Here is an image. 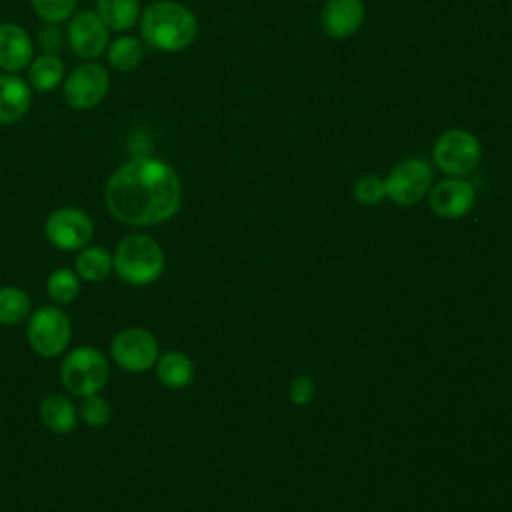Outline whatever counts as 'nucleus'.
I'll return each instance as SVG.
<instances>
[{"mask_svg": "<svg viewBox=\"0 0 512 512\" xmlns=\"http://www.w3.org/2000/svg\"><path fill=\"white\" fill-rule=\"evenodd\" d=\"M104 202L122 224L156 226L180 210L182 184L170 164L152 156H134L108 178Z\"/></svg>", "mask_w": 512, "mask_h": 512, "instance_id": "obj_1", "label": "nucleus"}, {"mask_svg": "<svg viewBox=\"0 0 512 512\" xmlns=\"http://www.w3.org/2000/svg\"><path fill=\"white\" fill-rule=\"evenodd\" d=\"M198 32L196 16L190 8L174 0H158L140 14V34L144 44L162 52L188 48Z\"/></svg>", "mask_w": 512, "mask_h": 512, "instance_id": "obj_2", "label": "nucleus"}, {"mask_svg": "<svg viewBox=\"0 0 512 512\" xmlns=\"http://www.w3.org/2000/svg\"><path fill=\"white\" fill-rule=\"evenodd\" d=\"M114 272L130 286H148L164 272V250L148 234L134 232L124 236L114 254Z\"/></svg>", "mask_w": 512, "mask_h": 512, "instance_id": "obj_3", "label": "nucleus"}, {"mask_svg": "<svg viewBox=\"0 0 512 512\" xmlns=\"http://www.w3.org/2000/svg\"><path fill=\"white\" fill-rule=\"evenodd\" d=\"M110 378V362L108 358L92 348L78 346L70 350L60 364V382L66 392L74 396H90L98 394Z\"/></svg>", "mask_w": 512, "mask_h": 512, "instance_id": "obj_4", "label": "nucleus"}, {"mask_svg": "<svg viewBox=\"0 0 512 512\" xmlns=\"http://www.w3.org/2000/svg\"><path fill=\"white\" fill-rule=\"evenodd\" d=\"M72 338V324L60 306H40L30 312L26 340L30 348L44 358L60 356Z\"/></svg>", "mask_w": 512, "mask_h": 512, "instance_id": "obj_5", "label": "nucleus"}, {"mask_svg": "<svg viewBox=\"0 0 512 512\" xmlns=\"http://www.w3.org/2000/svg\"><path fill=\"white\" fill-rule=\"evenodd\" d=\"M482 148L474 134L450 128L434 144V162L448 176H466L480 164Z\"/></svg>", "mask_w": 512, "mask_h": 512, "instance_id": "obj_6", "label": "nucleus"}, {"mask_svg": "<svg viewBox=\"0 0 512 512\" xmlns=\"http://www.w3.org/2000/svg\"><path fill=\"white\" fill-rule=\"evenodd\" d=\"M110 356L112 362L126 370V372H144L150 370L158 356H160V346L156 336L140 326H130L120 330L112 342H110Z\"/></svg>", "mask_w": 512, "mask_h": 512, "instance_id": "obj_7", "label": "nucleus"}, {"mask_svg": "<svg viewBox=\"0 0 512 512\" xmlns=\"http://www.w3.org/2000/svg\"><path fill=\"white\" fill-rule=\"evenodd\" d=\"M44 236L54 248L76 252L90 244L94 236V222L80 208H58L46 218Z\"/></svg>", "mask_w": 512, "mask_h": 512, "instance_id": "obj_8", "label": "nucleus"}, {"mask_svg": "<svg viewBox=\"0 0 512 512\" xmlns=\"http://www.w3.org/2000/svg\"><path fill=\"white\" fill-rule=\"evenodd\" d=\"M386 198L398 206L420 202L432 186V170L418 158L398 162L386 176Z\"/></svg>", "mask_w": 512, "mask_h": 512, "instance_id": "obj_9", "label": "nucleus"}, {"mask_svg": "<svg viewBox=\"0 0 512 512\" xmlns=\"http://www.w3.org/2000/svg\"><path fill=\"white\" fill-rule=\"evenodd\" d=\"M108 90V70L94 62L80 64L64 80V98L76 110H90L98 106L106 98Z\"/></svg>", "mask_w": 512, "mask_h": 512, "instance_id": "obj_10", "label": "nucleus"}, {"mask_svg": "<svg viewBox=\"0 0 512 512\" xmlns=\"http://www.w3.org/2000/svg\"><path fill=\"white\" fill-rule=\"evenodd\" d=\"M108 32V26L96 12L82 10L72 14L66 38L76 56L92 60L108 48Z\"/></svg>", "mask_w": 512, "mask_h": 512, "instance_id": "obj_11", "label": "nucleus"}, {"mask_svg": "<svg viewBox=\"0 0 512 512\" xmlns=\"http://www.w3.org/2000/svg\"><path fill=\"white\" fill-rule=\"evenodd\" d=\"M428 192H430L428 202L432 212L442 218H460L468 214L474 204L472 184L458 176L440 180Z\"/></svg>", "mask_w": 512, "mask_h": 512, "instance_id": "obj_12", "label": "nucleus"}, {"mask_svg": "<svg viewBox=\"0 0 512 512\" xmlns=\"http://www.w3.org/2000/svg\"><path fill=\"white\" fill-rule=\"evenodd\" d=\"M364 22L362 0H328L322 8V30L336 40L350 38Z\"/></svg>", "mask_w": 512, "mask_h": 512, "instance_id": "obj_13", "label": "nucleus"}, {"mask_svg": "<svg viewBox=\"0 0 512 512\" xmlns=\"http://www.w3.org/2000/svg\"><path fill=\"white\" fill-rule=\"evenodd\" d=\"M34 46L28 32L12 22L0 24V68L16 74L34 60Z\"/></svg>", "mask_w": 512, "mask_h": 512, "instance_id": "obj_14", "label": "nucleus"}, {"mask_svg": "<svg viewBox=\"0 0 512 512\" xmlns=\"http://www.w3.org/2000/svg\"><path fill=\"white\" fill-rule=\"evenodd\" d=\"M32 106L30 84L14 74L0 76V124H12L26 116Z\"/></svg>", "mask_w": 512, "mask_h": 512, "instance_id": "obj_15", "label": "nucleus"}, {"mask_svg": "<svg viewBox=\"0 0 512 512\" xmlns=\"http://www.w3.org/2000/svg\"><path fill=\"white\" fill-rule=\"evenodd\" d=\"M40 420L48 430L56 434H68L78 424V412L66 394L48 392L40 402Z\"/></svg>", "mask_w": 512, "mask_h": 512, "instance_id": "obj_16", "label": "nucleus"}, {"mask_svg": "<svg viewBox=\"0 0 512 512\" xmlns=\"http://www.w3.org/2000/svg\"><path fill=\"white\" fill-rule=\"evenodd\" d=\"M154 368H156L158 380L170 390L186 388L194 378L192 360L184 352H178V350H170V352L160 354Z\"/></svg>", "mask_w": 512, "mask_h": 512, "instance_id": "obj_17", "label": "nucleus"}, {"mask_svg": "<svg viewBox=\"0 0 512 512\" xmlns=\"http://www.w3.org/2000/svg\"><path fill=\"white\" fill-rule=\"evenodd\" d=\"M114 270V258L104 246H86L78 250L74 260V272L80 280L86 282H102Z\"/></svg>", "mask_w": 512, "mask_h": 512, "instance_id": "obj_18", "label": "nucleus"}, {"mask_svg": "<svg viewBox=\"0 0 512 512\" xmlns=\"http://www.w3.org/2000/svg\"><path fill=\"white\" fill-rule=\"evenodd\" d=\"M96 14L108 26V30L124 32L140 20L138 0H96Z\"/></svg>", "mask_w": 512, "mask_h": 512, "instance_id": "obj_19", "label": "nucleus"}, {"mask_svg": "<svg viewBox=\"0 0 512 512\" xmlns=\"http://www.w3.org/2000/svg\"><path fill=\"white\" fill-rule=\"evenodd\" d=\"M62 78H64V64L56 54L46 52L30 62L28 84L34 90L38 92L54 90L62 82Z\"/></svg>", "mask_w": 512, "mask_h": 512, "instance_id": "obj_20", "label": "nucleus"}, {"mask_svg": "<svg viewBox=\"0 0 512 512\" xmlns=\"http://www.w3.org/2000/svg\"><path fill=\"white\" fill-rule=\"evenodd\" d=\"M144 58V42L136 36H120L108 44V64L118 72H130L138 68Z\"/></svg>", "mask_w": 512, "mask_h": 512, "instance_id": "obj_21", "label": "nucleus"}, {"mask_svg": "<svg viewBox=\"0 0 512 512\" xmlns=\"http://www.w3.org/2000/svg\"><path fill=\"white\" fill-rule=\"evenodd\" d=\"M32 312L30 296L16 286L0 288V324L16 326L26 320Z\"/></svg>", "mask_w": 512, "mask_h": 512, "instance_id": "obj_22", "label": "nucleus"}, {"mask_svg": "<svg viewBox=\"0 0 512 512\" xmlns=\"http://www.w3.org/2000/svg\"><path fill=\"white\" fill-rule=\"evenodd\" d=\"M46 292L50 300L58 306L72 304L80 294V278L74 270L58 268L46 280Z\"/></svg>", "mask_w": 512, "mask_h": 512, "instance_id": "obj_23", "label": "nucleus"}, {"mask_svg": "<svg viewBox=\"0 0 512 512\" xmlns=\"http://www.w3.org/2000/svg\"><path fill=\"white\" fill-rule=\"evenodd\" d=\"M78 0H30L34 14L46 24H58L68 20L76 10Z\"/></svg>", "mask_w": 512, "mask_h": 512, "instance_id": "obj_24", "label": "nucleus"}, {"mask_svg": "<svg viewBox=\"0 0 512 512\" xmlns=\"http://www.w3.org/2000/svg\"><path fill=\"white\" fill-rule=\"evenodd\" d=\"M110 416H112V406L104 396L100 394L84 396V402L80 406V418L86 426L102 428L110 422Z\"/></svg>", "mask_w": 512, "mask_h": 512, "instance_id": "obj_25", "label": "nucleus"}, {"mask_svg": "<svg viewBox=\"0 0 512 512\" xmlns=\"http://www.w3.org/2000/svg\"><path fill=\"white\" fill-rule=\"evenodd\" d=\"M354 198L362 204H378L386 198V184L378 176H362L354 184Z\"/></svg>", "mask_w": 512, "mask_h": 512, "instance_id": "obj_26", "label": "nucleus"}, {"mask_svg": "<svg viewBox=\"0 0 512 512\" xmlns=\"http://www.w3.org/2000/svg\"><path fill=\"white\" fill-rule=\"evenodd\" d=\"M314 390H316V386H314V382H312L310 376H296V378L290 382L288 394H290V400H292L294 404L304 406V404H308V402L314 398Z\"/></svg>", "mask_w": 512, "mask_h": 512, "instance_id": "obj_27", "label": "nucleus"}, {"mask_svg": "<svg viewBox=\"0 0 512 512\" xmlns=\"http://www.w3.org/2000/svg\"><path fill=\"white\" fill-rule=\"evenodd\" d=\"M38 40H40V46L48 52L52 50H58L60 42H62V34L60 30L56 28V24H46L44 28H40V34H38ZM54 54V52H52Z\"/></svg>", "mask_w": 512, "mask_h": 512, "instance_id": "obj_28", "label": "nucleus"}]
</instances>
